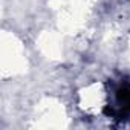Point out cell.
I'll list each match as a JSON object with an SVG mask.
<instances>
[{
    "mask_svg": "<svg viewBox=\"0 0 130 130\" xmlns=\"http://www.w3.org/2000/svg\"><path fill=\"white\" fill-rule=\"evenodd\" d=\"M107 104V90L103 83L93 81L78 92V107L87 115H98Z\"/></svg>",
    "mask_w": 130,
    "mask_h": 130,
    "instance_id": "cell-1",
    "label": "cell"
}]
</instances>
